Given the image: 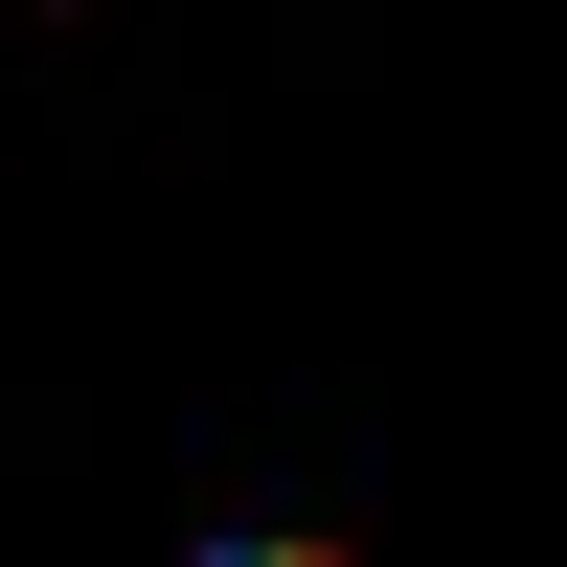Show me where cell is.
Segmentation results:
<instances>
[{"instance_id":"6da1fadb","label":"cell","mask_w":567,"mask_h":567,"mask_svg":"<svg viewBox=\"0 0 567 567\" xmlns=\"http://www.w3.org/2000/svg\"><path fill=\"white\" fill-rule=\"evenodd\" d=\"M227 567H318V545H227Z\"/></svg>"}]
</instances>
